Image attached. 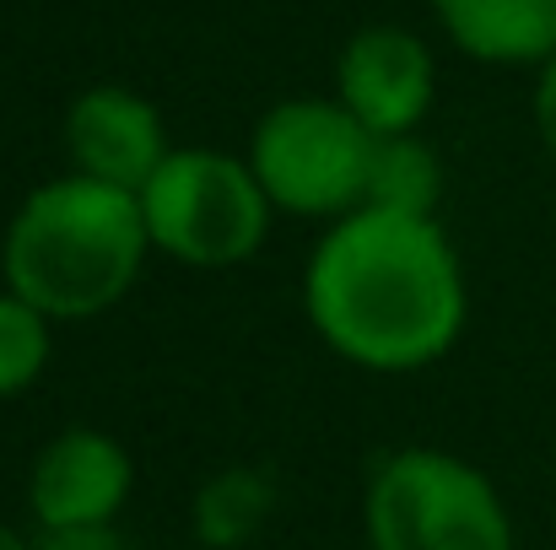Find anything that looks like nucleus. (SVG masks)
<instances>
[{"instance_id": "nucleus-1", "label": "nucleus", "mask_w": 556, "mask_h": 550, "mask_svg": "<svg viewBox=\"0 0 556 550\" xmlns=\"http://www.w3.org/2000/svg\"><path fill=\"white\" fill-rule=\"evenodd\" d=\"M303 314L341 362L405 378L438 367L470 324V281L443 216L363 205L303 265Z\"/></svg>"}, {"instance_id": "nucleus-2", "label": "nucleus", "mask_w": 556, "mask_h": 550, "mask_svg": "<svg viewBox=\"0 0 556 550\" xmlns=\"http://www.w3.org/2000/svg\"><path fill=\"white\" fill-rule=\"evenodd\" d=\"M152 265L141 194L54 174L33 183L0 232V281L49 324L114 314Z\"/></svg>"}, {"instance_id": "nucleus-3", "label": "nucleus", "mask_w": 556, "mask_h": 550, "mask_svg": "<svg viewBox=\"0 0 556 550\" xmlns=\"http://www.w3.org/2000/svg\"><path fill=\"white\" fill-rule=\"evenodd\" d=\"M363 535L368 550H519L497 481L432 443L389 448L368 470Z\"/></svg>"}, {"instance_id": "nucleus-4", "label": "nucleus", "mask_w": 556, "mask_h": 550, "mask_svg": "<svg viewBox=\"0 0 556 550\" xmlns=\"http://www.w3.org/2000/svg\"><path fill=\"white\" fill-rule=\"evenodd\" d=\"M141 216L152 254L185 270H238L265 248L276 205L265 200L243 152L174 146L141 189Z\"/></svg>"}, {"instance_id": "nucleus-5", "label": "nucleus", "mask_w": 556, "mask_h": 550, "mask_svg": "<svg viewBox=\"0 0 556 550\" xmlns=\"http://www.w3.org/2000/svg\"><path fill=\"white\" fill-rule=\"evenodd\" d=\"M372 146L378 136L336 98H281L254 119L243 157L276 216L330 227L368 205Z\"/></svg>"}, {"instance_id": "nucleus-6", "label": "nucleus", "mask_w": 556, "mask_h": 550, "mask_svg": "<svg viewBox=\"0 0 556 550\" xmlns=\"http://www.w3.org/2000/svg\"><path fill=\"white\" fill-rule=\"evenodd\" d=\"M22 497H27L33 535L119 529V513L136 497V459L114 432L92 421H71L38 443Z\"/></svg>"}, {"instance_id": "nucleus-7", "label": "nucleus", "mask_w": 556, "mask_h": 550, "mask_svg": "<svg viewBox=\"0 0 556 550\" xmlns=\"http://www.w3.org/2000/svg\"><path fill=\"white\" fill-rule=\"evenodd\" d=\"M330 98L378 141L421 136L438 103V54L421 33L400 22H368L341 43Z\"/></svg>"}, {"instance_id": "nucleus-8", "label": "nucleus", "mask_w": 556, "mask_h": 550, "mask_svg": "<svg viewBox=\"0 0 556 550\" xmlns=\"http://www.w3.org/2000/svg\"><path fill=\"white\" fill-rule=\"evenodd\" d=\"M60 141H65V163H71L65 174L114 183L130 194H141L174 152L157 103L125 81H98V87L76 92L65 108Z\"/></svg>"}, {"instance_id": "nucleus-9", "label": "nucleus", "mask_w": 556, "mask_h": 550, "mask_svg": "<svg viewBox=\"0 0 556 550\" xmlns=\"http://www.w3.org/2000/svg\"><path fill=\"white\" fill-rule=\"evenodd\" d=\"M443 38L497 71H541L556 60V0H427Z\"/></svg>"}, {"instance_id": "nucleus-10", "label": "nucleus", "mask_w": 556, "mask_h": 550, "mask_svg": "<svg viewBox=\"0 0 556 550\" xmlns=\"http://www.w3.org/2000/svg\"><path fill=\"white\" fill-rule=\"evenodd\" d=\"M276 475L265 464H222L194 486L189 502V535L200 550H243L265 535V524L276 519Z\"/></svg>"}, {"instance_id": "nucleus-11", "label": "nucleus", "mask_w": 556, "mask_h": 550, "mask_svg": "<svg viewBox=\"0 0 556 550\" xmlns=\"http://www.w3.org/2000/svg\"><path fill=\"white\" fill-rule=\"evenodd\" d=\"M368 205L405 210V216H438L443 205V157L421 136H389L372 146Z\"/></svg>"}, {"instance_id": "nucleus-12", "label": "nucleus", "mask_w": 556, "mask_h": 550, "mask_svg": "<svg viewBox=\"0 0 556 550\" xmlns=\"http://www.w3.org/2000/svg\"><path fill=\"white\" fill-rule=\"evenodd\" d=\"M54 330L60 324H49L33 303L0 286V405L43 383V372L54 362Z\"/></svg>"}, {"instance_id": "nucleus-13", "label": "nucleus", "mask_w": 556, "mask_h": 550, "mask_svg": "<svg viewBox=\"0 0 556 550\" xmlns=\"http://www.w3.org/2000/svg\"><path fill=\"white\" fill-rule=\"evenodd\" d=\"M530 125L541 136V146L556 157V60L535 71V92H530Z\"/></svg>"}, {"instance_id": "nucleus-14", "label": "nucleus", "mask_w": 556, "mask_h": 550, "mask_svg": "<svg viewBox=\"0 0 556 550\" xmlns=\"http://www.w3.org/2000/svg\"><path fill=\"white\" fill-rule=\"evenodd\" d=\"M38 550H125L119 529H87V535H33Z\"/></svg>"}, {"instance_id": "nucleus-15", "label": "nucleus", "mask_w": 556, "mask_h": 550, "mask_svg": "<svg viewBox=\"0 0 556 550\" xmlns=\"http://www.w3.org/2000/svg\"><path fill=\"white\" fill-rule=\"evenodd\" d=\"M0 550H38V540H33V535H22L11 519H0Z\"/></svg>"}]
</instances>
